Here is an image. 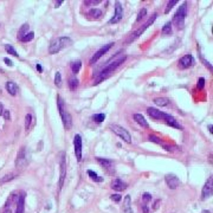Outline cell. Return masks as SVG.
Listing matches in <instances>:
<instances>
[{
    "instance_id": "1",
    "label": "cell",
    "mask_w": 213,
    "mask_h": 213,
    "mask_svg": "<svg viewBox=\"0 0 213 213\" xmlns=\"http://www.w3.org/2000/svg\"><path fill=\"white\" fill-rule=\"evenodd\" d=\"M125 59H127V55H116L112 59H110L108 63H106V65H104V68L101 70V72L97 75V77H96V80H95V84H98V83H101L102 81H104L108 78V76L112 72V71H115L121 64H123L124 62H125Z\"/></svg>"
},
{
    "instance_id": "2",
    "label": "cell",
    "mask_w": 213,
    "mask_h": 213,
    "mask_svg": "<svg viewBox=\"0 0 213 213\" xmlns=\"http://www.w3.org/2000/svg\"><path fill=\"white\" fill-rule=\"evenodd\" d=\"M72 44V40L69 38V37H58V38H55L53 40H51L50 43V46H49V52L51 55H55V53H58L61 50L68 47L69 45Z\"/></svg>"
},
{
    "instance_id": "3",
    "label": "cell",
    "mask_w": 213,
    "mask_h": 213,
    "mask_svg": "<svg viewBox=\"0 0 213 213\" xmlns=\"http://www.w3.org/2000/svg\"><path fill=\"white\" fill-rule=\"evenodd\" d=\"M57 106H58V110H59V115L62 117V122H63V125L65 129H70L71 125H72V117L71 115L66 111L65 109V104H64V101L61 96H57Z\"/></svg>"
},
{
    "instance_id": "4",
    "label": "cell",
    "mask_w": 213,
    "mask_h": 213,
    "mask_svg": "<svg viewBox=\"0 0 213 213\" xmlns=\"http://www.w3.org/2000/svg\"><path fill=\"white\" fill-rule=\"evenodd\" d=\"M156 18H158V13H153V14H152V17L147 20V23H144V24H143V25H142L139 30L134 31V32H133V33H131V34L127 38L125 43H127V44H130V43H133L136 38H139V37H140V36H141V34H142V33H143V32H144V31H146V30H147V28H148L152 24H153V23H154V20H155Z\"/></svg>"
},
{
    "instance_id": "5",
    "label": "cell",
    "mask_w": 213,
    "mask_h": 213,
    "mask_svg": "<svg viewBox=\"0 0 213 213\" xmlns=\"http://www.w3.org/2000/svg\"><path fill=\"white\" fill-rule=\"evenodd\" d=\"M186 15H187V4H186V2H184V4H182L179 8H178V11L175 12L174 18H173V21L178 25V27H179V28H181V27H182Z\"/></svg>"
},
{
    "instance_id": "6",
    "label": "cell",
    "mask_w": 213,
    "mask_h": 213,
    "mask_svg": "<svg viewBox=\"0 0 213 213\" xmlns=\"http://www.w3.org/2000/svg\"><path fill=\"white\" fill-rule=\"evenodd\" d=\"M110 129L112 130L114 134H116L121 140H123L127 143H131V136L128 133L127 129H124L123 127L118 125V124H110Z\"/></svg>"
},
{
    "instance_id": "7",
    "label": "cell",
    "mask_w": 213,
    "mask_h": 213,
    "mask_svg": "<svg viewBox=\"0 0 213 213\" xmlns=\"http://www.w3.org/2000/svg\"><path fill=\"white\" fill-rule=\"evenodd\" d=\"M28 160H30V155L26 150L25 147H21L19 153H18V156H17V160H15V166L17 168H25L28 163Z\"/></svg>"
},
{
    "instance_id": "8",
    "label": "cell",
    "mask_w": 213,
    "mask_h": 213,
    "mask_svg": "<svg viewBox=\"0 0 213 213\" xmlns=\"http://www.w3.org/2000/svg\"><path fill=\"white\" fill-rule=\"evenodd\" d=\"M59 168L61 169H59V182H58V186H59V190H62L63 186H64L65 177H66V156H65L64 152L62 153V156H61Z\"/></svg>"
},
{
    "instance_id": "9",
    "label": "cell",
    "mask_w": 213,
    "mask_h": 213,
    "mask_svg": "<svg viewBox=\"0 0 213 213\" xmlns=\"http://www.w3.org/2000/svg\"><path fill=\"white\" fill-rule=\"evenodd\" d=\"M114 45H115L114 43H109V44H106V45H104V46H102L98 51H96V52H95V55L91 57V59H90V62H89V63H90V64H95V63H96V62H97V61H98V59H100L103 55H106V52H108V51H109V50H110Z\"/></svg>"
},
{
    "instance_id": "10",
    "label": "cell",
    "mask_w": 213,
    "mask_h": 213,
    "mask_svg": "<svg viewBox=\"0 0 213 213\" xmlns=\"http://www.w3.org/2000/svg\"><path fill=\"white\" fill-rule=\"evenodd\" d=\"M147 114H148L152 118H155V120H165V121H167V118L169 117L168 114H166V112H163V111H160V110H158L156 108H152V106L147 108Z\"/></svg>"
},
{
    "instance_id": "11",
    "label": "cell",
    "mask_w": 213,
    "mask_h": 213,
    "mask_svg": "<svg viewBox=\"0 0 213 213\" xmlns=\"http://www.w3.org/2000/svg\"><path fill=\"white\" fill-rule=\"evenodd\" d=\"M213 193V178L210 177L206 181V184L204 185L203 192H201V200H206L209 199Z\"/></svg>"
},
{
    "instance_id": "12",
    "label": "cell",
    "mask_w": 213,
    "mask_h": 213,
    "mask_svg": "<svg viewBox=\"0 0 213 213\" xmlns=\"http://www.w3.org/2000/svg\"><path fill=\"white\" fill-rule=\"evenodd\" d=\"M123 17V7H122V4L120 1H116L115 2V13H114V17L110 19V24H117L118 21H121Z\"/></svg>"
},
{
    "instance_id": "13",
    "label": "cell",
    "mask_w": 213,
    "mask_h": 213,
    "mask_svg": "<svg viewBox=\"0 0 213 213\" xmlns=\"http://www.w3.org/2000/svg\"><path fill=\"white\" fill-rule=\"evenodd\" d=\"M74 146H75L76 159H77V161H81V160H82V137H81L80 134H76V135H75Z\"/></svg>"
},
{
    "instance_id": "14",
    "label": "cell",
    "mask_w": 213,
    "mask_h": 213,
    "mask_svg": "<svg viewBox=\"0 0 213 213\" xmlns=\"http://www.w3.org/2000/svg\"><path fill=\"white\" fill-rule=\"evenodd\" d=\"M194 65V57L192 55H186L179 59V66L181 69H188Z\"/></svg>"
},
{
    "instance_id": "15",
    "label": "cell",
    "mask_w": 213,
    "mask_h": 213,
    "mask_svg": "<svg viewBox=\"0 0 213 213\" xmlns=\"http://www.w3.org/2000/svg\"><path fill=\"white\" fill-rule=\"evenodd\" d=\"M165 180H166L167 186H168L171 190H175V188L180 185V180H179V178H178L177 175H174V174H168V175H166Z\"/></svg>"
},
{
    "instance_id": "16",
    "label": "cell",
    "mask_w": 213,
    "mask_h": 213,
    "mask_svg": "<svg viewBox=\"0 0 213 213\" xmlns=\"http://www.w3.org/2000/svg\"><path fill=\"white\" fill-rule=\"evenodd\" d=\"M127 187H128L127 184H125L122 179H120V178L114 179V181L111 182V188H112L114 191H116V192H122V191H124Z\"/></svg>"
},
{
    "instance_id": "17",
    "label": "cell",
    "mask_w": 213,
    "mask_h": 213,
    "mask_svg": "<svg viewBox=\"0 0 213 213\" xmlns=\"http://www.w3.org/2000/svg\"><path fill=\"white\" fill-rule=\"evenodd\" d=\"M6 90H7V93H8L9 95H12V96H15V95L19 93L18 85H17L14 82H11V81L6 83Z\"/></svg>"
},
{
    "instance_id": "18",
    "label": "cell",
    "mask_w": 213,
    "mask_h": 213,
    "mask_svg": "<svg viewBox=\"0 0 213 213\" xmlns=\"http://www.w3.org/2000/svg\"><path fill=\"white\" fill-rule=\"evenodd\" d=\"M123 212L124 213H134L131 209V198L130 195H125L123 200Z\"/></svg>"
},
{
    "instance_id": "19",
    "label": "cell",
    "mask_w": 213,
    "mask_h": 213,
    "mask_svg": "<svg viewBox=\"0 0 213 213\" xmlns=\"http://www.w3.org/2000/svg\"><path fill=\"white\" fill-rule=\"evenodd\" d=\"M133 118H134V121H135L136 123H139L141 127L148 128V122L146 121V118H144L141 114H134V115H133Z\"/></svg>"
},
{
    "instance_id": "20",
    "label": "cell",
    "mask_w": 213,
    "mask_h": 213,
    "mask_svg": "<svg viewBox=\"0 0 213 213\" xmlns=\"http://www.w3.org/2000/svg\"><path fill=\"white\" fill-rule=\"evenodd\" d=\"M96 160H97V162L103 167V168H106V169H109V168H112V166H114V162L111 161V160H109V159H104V158H96Z\"/></svg>"
},
{
    "instance_id": "21",
    "label": "cell",
    "mask_w": 213,
    "mask_h": 213,
    "mask_svg": "<svg viewBox=\"0 0 213 213\" xmlns=\"http://www.w3.org/2000/svg\"><path fill=\"white\" fill-rule=\"evenodd\" d=\"M24 204H25V195H24V194H20L19 198H18L15 213H24Z\"/></svg>"
},
{
    "instance_id": "22",
    "label": "cell",
    "mask_w": 213,
    "mask_h": 213,
    "mask_svg": "<svg viewBox=\"0 0 213 213\" xmlns=\"http://www.w3.org/2000/svg\"><path fill=\"white\" fill-rule=\"evenodd\" d=\"M153 102L159 106H166L169 104V100L166 97H156V98H154Z\"/></svg>"
},
{
    "instance_id": "23",
    "label": "cell",
    "mask_w": 213,
    "mask_h": 213,
    "mask_svg": "<svg viewBox=\"0 0 213 213\" xmlns=\"http://www.w3.org/2000/svg\"><path fill=\"white\" fill-rule=\"evenodd\" d=\"M167 124H169L171 127H173V128H177V129H182V127H181V124H179V122L173 117V116H171L169 115V117L167 118Z\"/></svg>"
},
{
    "instance_id": "24",
    "label": "cell",
    "mask_w": 213,
    "mask_h": 213,
    "mask_svg": "<svg viewBox=\"0 0 213 213\" xmlns=\"http://www.w3.org/2000/svg\"><path fill=\"white\" fill-rule=\"evenodd\" d=\"M78 85H80V81H78L76 77H71V78L69 80V88H70L71 90H76V89L78 88Z\"/></svg>"
},
{
    "instance_id": "25",
    "label": "cell",
    "mask_w": 213,
    "mask_h": 213,
    "mask_svg": "<svg viewBox=\"0 0 213 213\" xmlns=\"http://www.w3.org/2000/svg\"><path fill=\"white\" fill-rule=\"evenodd\" d=\"M15 177H17V174H14V173H9V174H6V175H4V177L0 179V185H2V184H6V182H8V181L13 180Z\"/></svg>"
},
{
    "instance_id": "26",
    "label": "cell",
    "mask_w": 213,
    "mask_h": 213,
    "mask_svg": "<svg viewBox=\"0 0 213 213\" xmlns=\"http://www.w3.org/2000/svg\"><path fill=\"white\" fill-rule=\"evenodd\" d=\"M161 33H162V34H166V36L172 34V23H171V21L166 23V25H165V26L162 27V30H161Z\"/></svg>"
},
{
    "instance_id": "27",
    "label": "cell",
    "mask_w": 213,
    "mask_h": 213,
    "mask_svg": "<svg viewBox=\"0 0 213 213\" xmlns=\"http://www.w3.org/2000/svg\"><path fill=\"white\" fill-rule=\"evenodd\" d=\"M28 31V24H24L21 27H20V30H19V32H18V39L19 40H21V38L26 34V32Z\"/></svg>"
},
{
    "instance_id": "28",
    "label": "cell",
    "mask_w": 213,
    "mask_h": 213,
    "mask_svg": "<svg viewBox=\"0 0 213 213\" xmlns=\"http://www.w3.org/2000/svg\"><path fill=\"white\" fill-rule=\"evenodd\" d=\"M81 68H82V62L81 61H76V62H74L72 64H71V70H72V72L76 75V74H78V71L81 70Z\"/></svg>"
},
{
    "instance_id": "29",
    "label": "cell",
    "mask_w": 213,
    "mask_h": 213,
    "mask_svg": "<svg viewBox=\"0 0 213 213\" xmlns=\"http://www.w3.org/2000/svg\"><path fill=\"white\" fill-rule=\"evenodd\" d=\"M91 120L96 123H102L104 120H106V115L104 114H95L91 116Z\"/></svg>"
},
{
    "instance_id": "30",
    "label": "cell",
    "mask_w": 213,
    "mask_h": 213,
    "mask_svg": "<svg viewBox=\"0 0 213 213\" xmlns=\"http://www.w3.org/2000/svg\"><path fill=\"white\" fill-rule=\"evenodd\" d=\"M87 173H88V175L91 178V180H94V181H96V182H102V181H103V178L98 177L94 171H90V169H89Z\"/></svg>"
},
{
    "instance_id": "31",
    "label": "cell",
    "mask_w": 213,
    "mask_h": 213,
    "mask_svg": "<svg viewBox=\"0 0 213 213\" xmlns=\"http://www.w3.org/2000/svg\"><path fill=\"white\" fill-rule=\"evenodd\" d=\"M89 14H90L93 18L98 19V18H101V15H102V11L98 9V8H91V9L89 11Z\"/></svg>"
},
{
    "instance_id": "32",
    "label": "cell",
    "mask_w": 213,
    "mask_h": 213,
    "mask_svg": "<svg viewBox=\"0 0 213 213\" xmlns=\"http://www.w3.org/2000/svg\"><path fill=\"white\" fill-rule=\"evenodd\" d=\"M5 50H6L9 55H12V56H14V57H19L18 52L15 51V49H14L12 45H9V44H6V45H5Z\"/></svg>"
},
{
    "instance_id": "33",
    "label": "cell",
    "mask_w": 213,
    "mask_h": 213,
    "mask_svg": "<svg viewBox=\"0 0 213 213\" xmlns=\"http://www.w3.org/2000/svg\"><path fill=\"white\" fill-rule=\"evenodd\" d=\"M55 84L57 88H61L62 87V75L59 71L56 72V76H55Z\"/></svg>"
},
{
    "instance_id": "34",
    "label": "cell",
    "mask_w": 213,
    "mask_h": 213,
    "mask_svg": "<svg viewBox=\"0 0 213 213\" xmlns=\"http://www.w3.org/2000/svg\"><path fill=\"white\" fill-rule=\"evenodd\" d=\"M178 4V0H171V1H168V4H167V7H166V9H165V14H167V13H169V11L175 6Z\"/></svg>"
},
{
    "instance_id": "35",
    "label": "cell",
    "mask_w": 213,
    "mask_h": 213,
    "mask_svg": "<svg viewBox=\"0 0 213 213\" xmlns=\"http://www.w3.org/2000/svg\"><path fill=\"white\" fill-rule=\"evenodd\" d=\"M33 37H34V33H33V32H28V33H26V34L21 38V40H20V42H24V43L31 42V40L33 39Z\"/></svg>"
},
{
    "instance_id": "36",
    "label": "cell",
    "mask_w": 213,
    "mask_h": 213,
    "mask_svg": "<svg viewBox=\"0 0 213 213\" xmlns=\"http://www.w3.org/2000/svg\"><path fill=\"white\" fill-rule=\"evenodd\" d=\"M31 123H32V116H31V114H27V115L25 116V129H26V130L30 129Z\"/></svg>"
},
{
    "instance_id": "37",
    "label": "cell",
    "mask_w": 213,
    "mask_h": 213,
    "mask_svg": "<svg viewBox=\"0 0 213 213\" xmlns=\"http://www.w3.org/2000/svg\"><path fill=\"white\" fill-rule=\"evenodd\" d=\"M144 15H147V8H141V11H140V12H139V14H137L136 23L141 21V20L143 19V17H144Z\"/></svg>"
},
{
    "instance_id": "38",
    "label": "cell",
    "mask_w": 213,
    "mask_h": 213,
    "mask_svg": "<svg viewBox=\"0 0 213 213\" xmlns=\"http://www.w3.org/2000/svg\"><path fill=\"white\" fill-rule=\"evenodd\" d=\"M204 87H205V78H204V77H200V78L198 80L197 88H198L199 90H201V89H204Z\"/></svg>"
},
{
    "instance_id": "39",
    "label": "cell",
    "mask_w": 213,
    "mask_h": 213,
    "mask_svg": "<svg viewBox=\"0 0 213 213\" xmlns=\"http://www.w3.org/2000/svg\"><path fill=\"white\" fill-rule=\"evenodd\" d=\"M100 2H101L100 0H85L84 5H87V6H95V5H98Z\"/></svg>"
},
{
    "instance_id": "40",
    "label": "cell",
    "mask_w": 213,
    "mask_h": 213,
    "mask_svg": "<svg viewBox=\"0 0 213 213\" xmlns=\"http://www.w3.org/2000/svg\"><path fill=\"white\" fill-rule=\"evenodd\" d=\"M142 200H143L144 204H146V203H149V201L152 200V194H150V193H143V194H142Z\"/></svg>"
},
{
    "instance_id": "41",
    "label": "cell",
    "mask_w": 213,
    "mask_h": 213,
    "mask_svg": "<svg viewBox=\"0 0 213 213\" xmlns=\"http://www.w3.org/2000/svg\"><path fill=\"white\" fill-rule=\"evenodd\" d=\"M110 198H111V200L115 201V203H120V201L122 200V195H121L120 193H117V194H112Z\"/></svg>"
},
{
    "instance_id": "42",
    "label": "cell",
    "mask_w": 213,
    "mask_h": 213,
    "mask_svg": "<svg viewBox=\"0 0 213 213\" xmlns=\"http://www.w3.org/2000/svg\"><path fill=\"white\" fill-rule=\"evenodd\" d=\"M149 140H150L152 142H154V143H159V144H162V142H161V140H160L159 137H156V136H154V135H150V136H149Z\"/></svg>"
},
{
    "instance_id": "43",
    "label": "cell",
    "mask_w": 213,
    "mask_h": 213,
    "mask_svg": "<svg viewBox=\"0 0 213 213\" xmlns=\"http://www.w3.org/2000/svg\"><path fill=\"white\" fill-rule=\"evenodd\" d=\"M2 116L6 121H9L11 120V114H9V110H5V112H2Z\"/></svg>"
},
{
    "instance_id": "44",
    "label": "cell",
    "mask_w": 213,
    "mask_h": 213,
    "mask_svg": "<svg viewBox=\"0 0 213 213\" xmlns=\"http://www.w3.org/2000/svg\"><path fill=\"white\" fill-rule=\"evenodd\" d=\"M4 62L8 65V66H12L13 64H12V62H11V59H8V58H4Z\"/></svg>"
},
{
    "instance_id": "45",
    "label": "cell",
    "mask_w": 213,
    "mask_h": 213,
    "mask_svg": "<svg viewBox=\"0 0 213 213\" xmlns=\"http://www.w3.org/2000/svg\"><path fill=\"white\" fill-rule=\"evenodd\" d=\"M63 2H64L63 0H59V1H56V4H55V7H56V8H57V7H59V6H61V5L63 4Z\"/></svg>"
},
{
    "instance_id": "46",
    "label": "cell",
    "mask_w": 213,
    "mask_h": 213,
    "mask_svg": "<svg viewBox=\"0 0 213 213\" xmlns=\"http://www.w3.org/2000/svg\"><path fill=\"white\" fill-rule=\"evenodd\" d=\"M142 210H143V213H149V210H148V207L146 205L142 206Z\"/></svg>"
},
{
    "instance_id": "47",
    "label": "cell",
    "mask_w": 213,
    "mask_h": 213,
    "mask_svg": "<svg viewBox=\"0 0 213 213\" xmlns=\"http://www.w3.org/2000/svg\"><path fill=\"white\" fill-rule=\"evenodd\" d=\"M37 70H38L39 72H42V71H43V68H42V65H40V64H37Z\"/></svg>"
},
{
    "instance_id": "48",
    "label": "cell",
    "mask_w": 213,
    "mask_h": 213,
    "mask_svg": "<svg viewBox=\"0 0 213 213\" xmlns=\"http://www.w3.org/2000/svg\"><path fill=\"white\" fill-rule=\"evenodd\" d=\"M2 111H4V106H2V103L0 102V115H2Z\"/></svg>"
},
{
    "instance_id": "49",
    "label": "cell",
    "mask_w": 213,
    "mask_h": 213,
    "mask_svg": "<svg viewBox=\"0 0 213 213\" xmlns=\"http://www.w3.org/2000/svg\"><path fill=\"white\" fill-rule=\"evenodd\" d=\"M212 128H213V127H212V124H209V130H210V133H212V131H213V130H212Z\"/></svg>"
},
{
    "instance_id": "50",
    "label": "cell",
    "mask_w": 213,
    "mask_h": 213,
    "mask_svg": "<svg viewBox=\"0 0 213 213\" xmlns=\"http://www.w3.org/2000/svg\"><path fill=\"white\" fill-rule=\"evenodd\" d=\"M203 213H211L210 211H203Z\"/></svg>"
}]
</instances>
